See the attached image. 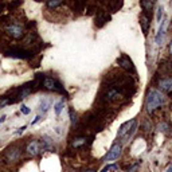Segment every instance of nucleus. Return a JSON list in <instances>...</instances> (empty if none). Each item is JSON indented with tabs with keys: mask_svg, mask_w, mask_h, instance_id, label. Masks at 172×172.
<instances>
[{
	"mask_svg": "<svg viewBox=\"0 0 172 172\" xmlns=\"http://www.w3.org/2000/svg\"><path fill=\"white\" fill-rule=\"evenodd\" d=\"M165 104V96L157 89H149L147 93V110L148 113H153L157 108Z\"/></svg>",
	"mask_w": 172,
	"mask_h": 172,
	"instance_id": "obj_1",
	"label": "nucleus"
},
{
	"mask_svg": "<svg viewBox=\"0 0 172 172\" xmlns=\"http://www.w3.org/2000/svg\"><path fill=\"white\" fill-rule=\"evenodd\" d=\"M136 130V120H130V121H126L125 124L120 126V130H118V134L117 136L120 139H124V141H128L129 139L132 137V134L134 133Z\"/></svg>",
	"mask_w": 172,
	"mask_h": 172,
	"instance_id": "obj_2",
	"label": "nucleus"
},
{
	"mask_svg": "<svg viewBox=\"0 0 172 172\" xmlns=\"http://www.w3.org/2000/svg\"><path fill=\"white\" fill-rule=\"evenodd\" d=\"M4 54L7 56L16 58V59H30L34 56V53H32V51L26 50V48H22V47H11V48H8V50H5Z\"/></svg>",
	"mask_w": 172,
	"mask_h": 172,
	"instance_id": "obj_3",
	"label": "nucleus"
},
{
	"mask_svg": "<svg viewBox=\"0 0 172 172\" xmlns=\"http://www.w3.org/2000/svg\"><path fill=\"white\" fill-rule=\"evenodd\" d=\"M42 86H44V89L51 91H55V93H61V94H66V90L62 86V83L58 79L53 77H44L42 79Z\"/></svg>",
	"mask_w": 172,
	"mask_h": 172,
	"instance_id": "obj_4",
	"label": "nucleus"
},
{
	"mask_svg": "<svg viewBox=\"0 0 172 172\" xmlns=\"http://www.w3.org/2000/svg\"><path fill=\"white\" fill-rule=\"evenodd\" d=\"M5 32H7L10 36L15 38V39H20V38L24 36V28L20 26V24H8L7 27H5Z\"/></svg>",
	"mask_w": 172,
	"mask_h": 172,
	"instance_id": "obj_5",
	"label": "nucleus"
},
{
	"mask_svg": "<svg viewBox=\"0 0 172 172\" xmlns=\"http://www.w3.org/2000/svg\"><path fill=\"white\" fill-rule=\"evenodd\" d=\"M117 63L120 64L122 69H125L128 73H132V74H136V67H134L133 62H132V59L129 58L128 55H125V54H122V55L120 56V58L117 59Z\"/></svg>",
	"mask_w": 172,
	"mask_h": 172,
	"instance_id": "obj_6",
	"label": "nucleus"
},
{
	"mask_svg": "<svg viewBox=\"0 0 172 172\" xmlns=\"http://www.w3.org/2000/svg\"><path fill=\"white\" fill-rule=\"evenodd\" d=\"M109 20H110V15L106 11H98V12L96 13V18H94V24H96L98 28H101V27H104Z\"/></svg>",
	"mask_w": 172,
	"mask_h": 172,
	"instance_id": "obj_7",
	"label": "nucleus"
},
{
	"mask_svg": "<svg viewBox=\"0 0 172 172\" xmlns=\"http://www.w3.org/2000/svg\"><path fill=\"white\" fill-rule=\"evenodd\" d=\"M167 26H168V19L164 18L163 20H161L160 26H159V31H157V34H156V36H155L156 44H161L163 38H164V34H165V31H167Z\"/></svg>",
	"mask_w": 172,
	"mask_h": 172,
	"instance_id": "obj_8",
	"label": "nucleus"
},
{
	"mask_svg": "<svg viewBox=\"0 0 172 172\" xmlns=\"http://www.w3.org/2000/svg\"><path fill=\"white\" fill-rule=\"evenodd\" d=\"M121 155V145L120 144H114L112 148H110V150L106 153V156L104 157L105 161H110V160H116V159H118V156Z\"/></svg>",
	"mask_w": 172,
	"mask_h": 172,
	"instance_id": "obj_9",
	"label": "nucleus"
},
{
	"mask_svg": "<svg viewBox=\"0 0 172 172\" xmlns=\"http://www.w3.org/2000/svg\"><path fill=\"white\" fill-rule=\"evenodd\" d=\"M40 150H42L40 149V141H38V140H32V141L27 145V152L32 156L38 155Z\"/></svg>",
	"mask_w": 172,
	"mask_h": 172,
	"instance_id": "obj_10",
	"label": "nucleus"
},
{
	"mask_svg": "<svg viewBox=\"0 0 172 172\" xmlns=\"http://www.w3.org/2000/svg\"><path fill=\"white\" fill-rule=\"evenodd\" d=\"M159 87L161 91H165V93H171L172 91V78H165V79H161L159 82Z\"/></svg>",
	"mask_w": 172,
	"mask_h": 172,
	"instance_id": "obj_11",
	"label": "nucleus"
},
{
	"mask_svg": "<svg viewBox=\"0 0 172 172\" xmlns=\"http://www.w3.org/2000/svg\"><path fill=\"white\" fill-rule=\"evenodd\" d=\"M140 24H141V28H142V32H144V35L148 34V30H149V18L148 16H145L144 13H142L141 16H140Z\"/></svg>",
	"mask_w": 172,
	"mask_h": 172,
	"instance_id": "obj_12",
	"label": "nucleus"
},
{
	"mask_svg": "<svg viewBox=\"0 0 172 172\" xmlns=\"http://www.w3.org/2000/svg\"><path fill=\"white\" fill-rule=\"evenodd\" d=\"M40 149L42 150H47V149H53V141L48 137H43L40 141Z\"/></svg>",
	"mask_w": 172,
	"mask_h": 172,
	"instance_id": "obj_13",
	"label": "nucleus"
},
{
	"mask_svg": "<svg viewBox=\"0 0 172 172\" xmlns=\"http://www.w3.org/2000/svg\"><path fill=\"white\" fill-rule=\"evenodd\" d=\"M50 106H51V99L50 98H43L42 101H40V104H39V109H40V112H43V113H46L48 109H50Z\"/></svg>",
	"mask_w": 172,
	"mask_h": 172,
	"instance_id": "obj_14",
	"label": "nucleus"
},
{
	"mask_svg": "<svg viewBox=\"0 0 172 172\" xmlns=\"http://www.w3.org/2000/svg\"><path fill=\"white\" fill-rule=\"evenodd\" d=\"M106 5L110 10V12H117V11L122 7V1H109Z\"/></svg>",
	"mask_w": 172,
	"mask_h": 172,
	"instance_id": "obj_15",
	"label": "nucleus"
},
{
	"mask_svg": "<svg viewBox=\"0 0 172 172\" xmlns=\"http://www.w3.org/2000/svg\"><path fill=\"white\" fill-rule=\"evenodd\" d=\"M140 4H141V7L144 8V15L148 16L150 12V10H152V7H153V1H141ZM148 18H149V16H148Z\"/></svg>",
	"mask_w": 172,
	"mask_h": 172,
	"instance_id": "obj_16",
	"label": "nucleus"
},
{
	"mask_svg": "<svg viewBox=\"0 0 172 172\" xmlns=\"http://www.w3.org/2000/svg\"><path fill=\"white\" fill-rule=\"evenodd\" d=\"M19 155H20V150H19V149H10V150H8V153H7L8 159H10L11 161L16 160V159L19 157Z\"/></svg>",
	"mask_w": 172,
	"mask_h": 172,
	"instance_id": "obj_17",
	"label": "nucleus"
},
{
	"mask_svg": "<svg viewBox=\"0 0 172 172\" xmlns=\"http://www.w3.org/2000/svg\"><path fill=\"white\" fill-rule=\"evenodd\" d=\"M85 142H86V137H77V139L73 140V147L79 148V147H82Z\"/></svg>",
	"mask_w": 172,
	"mask_h": 172,
	"instance_id": "obj_18",
	"label": "nucleus"
},
{
	"mask_svg": "<svg viewBox=\"0 0 172 172\" xmlns=\"http://www.w3.org/2000/svg\"><path fill=\"white\" fill-rule=\"evenodd\" d=\"M63 106H64V101H58L55 105H54V110H55L56 116L61 114V112L63 110Z\"/></svg>",
	"mask_w": 172,
	"mask_h": 172,
	"instance_id": "obj_19",
	"label": "nucleus"
},
{
	"mask_svg": "<svg viewBox=\"0 0 172 172\" xmlns=\"http://www.w3.org/2000/svg\"><path fill=\"white\" fill-rule=\"evenodd\" d=\"M163 15H164V10H163V7H161V5H159V7H157V15H156V20H157L159 24H160L161 20L164 19Z\"/></svg>",
	"mask_w": 172,
	"mask_h": 172,
	"instance_id": "obj_20",
	"label": "nucleus"
},
{
	"mask_svg": "<svg viewBox=\"0 0 172 172\" xmlns=\"http://www.w3.org/2000/svg\"><path fill=\"white\" fill-rule=\"evenodd\" d=\"M70 120H71V124H73V125H74V124L78 121V120H77V114L74 113V110H73V109H70Z\"/></svg>",
	"mask_w": 172,
	"mask_h": 172,
	"instance_id": "obj_21",
	"label": "nucleus"
},
{
	"mask_svg": "<svg viewBox=\"0 0 172 172\" xmlns=\"http://www.w3.org/2000/svg\"><path fill=\"white\" fill-rule=\"evenodd\" d=\"M62 3L61 1H48L47 3V7H51V8H55V7H59Z\"/></svg>",
	"mask_w": 172,
	"mask_h": 172,
	"instance_id": "obj_22",
	"label": "nucleus"
},
{
	"mask_svg": "<svg viewBox=\"0 0 172 172\" xmlns=\"http://www.w3.org/2000/svg\"><path fill=\"white\" fill-rule=\"evenodd\" d=\"M20 112L23 113V114H28V113H30L28 106H26V105H22V106H20Z\"/></svg>",
	"mask_w": 172,
	"mask_h": 172,
	"instance_id": "obj_23",
	"label": "nucleus"
},
{
	"mask_svg": "<svg viewBox=\"0 0 172 172\" xmlns=\"http://www.w3.org/2000/svg\"><path fill=\"white\" fill-rule=\"evenodd\" d=\"M108 171H117V165H108L106 168H104L102 172H108Z\"/></svg>",
	"mask_w": 172,
	"mask_h": 172,
	"instance_id": "obj_24",
	"label": "nucleus"
},
{
	"mask_svg": "<svg viewBox=\"0 0 172 172\" xmlns=\"http://www.w3.org/2000/svg\"><path fill=\"white\" fill-rule=\"evenodd\" d=\"M8 104V98L7 97H3L1 99H0V108H3L4 105H7Z\"/></svg>",
	"mask_w": 172,
	"mask_h": 172,
	"instance_id": "obj_25",
	"label": "nucleus"
},
{
	"mask_svg": "<svg viewBox=\"0 0 172 172\" xmlns=\"http://www.w3.org/2000/svg\"><path fill=\"white\" fill-rule=\"evenodd\" d=\"M26 128H27V126H26V125H23V126H22V128H19L18 130L15 132V134H20V133H23V132L26 130Z\"/></svg>",
	"mask_w": 172,
	"mask_h": 172,
	"instance_id": "obj_26",
	"label": "nucleus"
},
{
	"mask_svg": "<svg viewBox=\"0 0 172 172\" xmlns=\"http://www.w3.org/2000/svg\"><path fill=\"white\" fill-rule=\"evenodd\" d=\"M40 120H42V114L36 116V118H35V120H34V121H32V122H31V125H35V124H36V122H39Z\"/></svg>",
	"mask_w": 172,
	"mask_h": 172,
	"instance_id": "obj_27",
	"label": "nucleus"
},
{
	"mask_svg": "<svg viewBox=\"0 0 172 172\" xmlns=\"http://www.w3.org/2000/svg\"><path fill=\"white\" fill-rule=\"evenodd\" d=\"M5 118H7V117H5V116H1V117H0V124H1V122H4V121H5Z\"/></svg>",
	"mask_w": 172,
	"mask_h": 172,
	"instance_id": "obj_28",
	"label": "nucleus"
},
{
	"mask_svg": "<svg viewBox=\"0 0 172 172\" xmlns=\"http://www.w3.org/2000/svg\"><path fill=\"white\" fill-rule=\"evenodd\" d=\"M165 172H172V165H171V167H169V168H168V169H167V171H165Z\"/></svg>",
	"mask_w": 172,
	"mask_h": 172,
	"instance_id": "obj_29",
	"label": "nucleus"
},
{
	"mask_svg": "<svg viewBox=\"0 0 172 172\" xmlns=\"http://www.w3.org/2000/svg\"><path fill=\"white\" fill-rule=\"evenodd\" d=\"M169 51H171V54H172V40H171V44H169Z\"/></svg>",
	"mask_w": 172,
	"mask_h": 172,
	"instance_id": "obj_30",
	"label": "nucleus"
},
{
	"mask_svg": "<svg viewBox=\"0 0 172 172\" xmlns=\"http://www.w3.org/2000/svg\"><path fill=\"white\" fill-rule=\"evenodd\" d=\"M85 172H94L93 169H87V171H85Z\"/></svg>",
	"mask_w": 172,
	"mask_h": 172,
	"instance_id": "obj_31",
	"label": "nucleus"
},
{
	"mask_svg": "<svg viewBox=\"0 0 172 172\" xmlns=\"http://www.w3.org/2000/svg\"><path fill=\"white\" fill-rule=\"evenodd\" d=\"M1 8H3V7H1V4H0V12H1Z\"/></svg>",
	"mask_w": 172,
	"mask_h": 172,
	"instance_id": "obj_32",
	"label": "nucleus"
}]
</instances>
